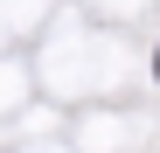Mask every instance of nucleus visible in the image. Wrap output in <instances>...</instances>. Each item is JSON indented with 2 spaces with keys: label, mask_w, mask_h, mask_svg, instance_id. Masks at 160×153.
<instances>
[{
  "label": "nucleus",
  "mask_w": 160,
  "mask_h": 153,
  "mask_svg": "<svg viewBox=\"0 0 160 153\" xmlns=\"http://www.w3.org/2000/svg\"><path fill=\"white\" fill-rule=\"evenodd\" d=\"M153 70H160V63H153Z\"/></svg>",
  "instance_id": "nucleus-1"
}]
</instances>
